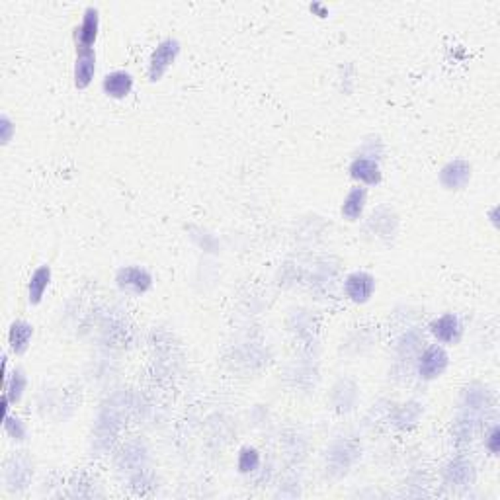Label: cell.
I'll use <instances>...</instances> for the list:
<instances>
[{
	"label": "cell",
	"mask_w": 500,
	"mask_h": 500,
	"mask_svg": "<svg viewBox=\"0 0 500 500\" xmlns=\"http://www.w3.org/2000/svg\"><path fill=\"white\" fill-rule=\"evenodd\" d=\"M178 53H180V43L176 40H165L158 43L157 50L151 55V65H149V77L153 82L165 77L170 65L176 61Z\"/></svg>",
	"instance_id": "cell-1"
},
{
	"label": "cell",
	"mask_w": 500,
	"mask_h": 500,
	"mask_svg": "<svg viewBox=\"0 0 500 500\" xmlns=\"http://www.w3.org/2000/svg\"><path fill=\"white\" fill-rule=\"evenodd\" d=\"M118 285L126 291L131 294H145L149 291V287L153 285V278L149 274L147 270L137 268V266H128V268H121L118 272Z\"/></svg>",
	"instance_id": "cell-2"
},
{
	"label": "cell",
	"mask_w": 500,
	"mask_h": 500,
	"mask_svg": "<svg viewBox=\"0 0 500 500\" xmlns=\"http://www.w3.org/2000/svg\"><path fill=\"white\" fill-rule=\"evenodd\" d=\"M448 368V354L444 352L440 346H430L426 352L422 354L418 372L422 379H436Z\"/></svg>",
	"instance_id": "cell-3"
},
{
	"label": "cell",
	"mask_w": 500,
	"mask_h": 500,
	"mask_svg": "<svg viewBox=\"0 0 500 500\" xmlns=\"http://www.w3.org/2000/svg\"><path fill=\"white\" fill-rule=\"evenodd\" d=\"M373 287H375V280L365 272H356L348 275L346 280V294L356 303H365L372 297Z\"/></svg>",
	"instance_id": "cell-4"
},
{
	"label": "cell",
	"mask_w": 500,
	"mask_h": 500,
	"mask_svg": "<svg viewBox=\"0 0 500 500\" xmlns=\"http://www.w3.org/2000/svg\"><path fill=\"white\" fill-rule=\"evenodd\" d=\"M471 178V167L465 160H453L450 165L441 168L440 182L448 190H460L463 188Z\"/></svg>",
	"instance_id": "cell-5"
},
{
	"label": "cell",
	"mask_w": 500,
	"mask_h": 500,
	"mask_svg": "<svg viewBox=\"0 0 500 500\" xmlns=\"http://www.w3.org/2000/svg\"><path fill=\"white\" fill-rule=\"evenodd\" d=\"M94 70H96V57L94 53L86 47H80L77 65H75V84L79 89H86L92 79H94Z\"/></svg>",
	"instance_id": "cell-6"
},
{
	"label": "cell",
	"mask_w": 500,
	"mask_h": 500,
	"mask_svg": "<svg viewBox=\"0 0 500 500\" xmlns=\"http://www.w3.org/2000/svg\"><path fill=\"white\" fill-rule=\"evenodd\" d=\"M432 334L440 340V342H455L461 334V324L455 315H444L440 319H436L430 324Z\"/></svg>",
	"instance_id": "cell-7"
},
{
	"label": "cell",
	"mask_w": 500,
	"mask_h": 500,
	"mask_svg": "<svg viewBox=\"0 0 500 500\" xmlns=\"http://www.w3.org/2000/svg\"><path fill=\"white\" fill-rule=\"evenodd\" d=\"M350 174L356 180H360L363 184H379L381 182V170H379V165L372 160V158H356L350 167Z\"/></svg>",
	"instance_id": "cell-8"
},
{
	"label": "cell",
	"mask_w": 500,
	"mask_h": 500,
	"mask_svg": "<svg viewBox=\"0 0 500 500\" xmlns=\"http://www.w3.org/2000/svg\"><path fill=\"white\" fill-rule=\"evenodd\" d=\"M475 479V469L469 461L455 460L451 461L446 469V483L451 487H465Z\"/></svg>",
	"instance_id": "cell-9"
},
{
	"label": "cell",
	"mask_w": 500,
	"mask_h": 500,
	"mask_svg": "<svg viewBox=\"0 0 500 500\" xmlns=\"http://www.w3.org/2000/svg\"><path fill=\"white\" fill-rule=\"evenodd\" d=\"M133 89V79L126 70H116L104 79V90L112 98H126Z\"/></svg>",
	"instance_id": "cell-10"
},
{
	"label": "cell",
	"mask_w": 500,
	"mask_h": 500,
	"mask_svg": "<svg viewBox=\"0 0 500 500\" xmlns=\"http://www.w3.org/2000/svg\"><path fill=\"white\" fill-rule=\"evenodd\" d=\"M98 10L96 8H89L84 12V20H82V26L79 30V41L80 47H86L90 50V45L96 41V36H98Z\"/></svg>",
	"instance_id": "cell-11"
},
{
	"label": "cell",
	"mask_w": 500,
	"mask_h": 500,
	"mask_svg": "<svg viewBox=\"0 0 500 500\" xmlns=\"http://www.w3.org/2000/svg\"><path fill=\"white\" fill-rule=\"evenodd\" d=\"M31 334H33V328L31 324L24 323V321H16L12 324L10 334H8V340H10V348L16 354L26 352L28 344L31 340Z\"/></svg>",
	"instance_id": "cell-12"
},
{
	"label": "cell",
	"mask_w": 500,
	"mask_h": 500,
	"mask_svg": "<svg viewBox=\"0 0 500 500\" xmlns=\"http://www.w3.org/2000/svg\"><path fill=\"white\" fill-rule=\"evenodd\" d=\"M363 206H365V190L363 188H354L352 192L346 196L342 204V215L348 221H356L362 215Z\"/></svg>",
	"instance_id": "cell-13"
},
{
	"label": "cell",
	"mask_w": 500,
	"mask_h": 500,
	"mask_svg": "<svg viewBox=\"0 0 500 500\" xmlns=\"http://www.w3.org/2000/svg\"><path fill=\"white\" fill-rule=\"evenodd\" d=\"M51 282V270L50 266H41L38 268L30 280V303L38 305L41 301V297L45 294L47 285Z\"/></svg>",
	"instance_id": "cell-14"
},
{
	"label": "cell",
	"mask_w": 500,
	"mask_h": 500,
	"mask_svg": "<svg viewBox=\"0 0 500 500\" xmlns=\"http://www.w3.org/2000/svg\"><path fill=\"white\" fill-rule=\"evenodd\" d=\"M26 467H30L26 460H22V457H14L10 461V465L6 467V479H8V485H10L12 489H22V487H26V483L30 479V473L31 471H24Z\"/></svg>",
	"instance_id": "cell-15"
},
{
	"label": "cell",
	"mask_w": 500,
	"mask_h": 500,
	"mask_svg": "<svg viewBox=\"0 0 500 500\" xmlns=\"http://www.w3.org/2000/svg\"><path fill=\"white\" fill-rule=\"evenodd\" d=\"M489 393L485 391V389H480V387H471L465 393V407H467V411L480 412L483 409L489 407Z\"/></svg>",
	"instance_id": "cell-16"
},
{
	"label": "cell",
	"mask_w": 500,
	"mask_h": 500,
	"mask_svg": "<svg viewBox=\"0 0 500 500\" xmlns=\"http://www.w3.org/2000/svg\"><path fill=\"white\" fill-rule=\"evenodd\" d=\"M26 389V375L22 370H16L6 383V399L8 402H18L22 399V393Z\"/></svg>",
	"instance_id": "cell-17"
},
{
	"label": "cell",
	"mask_w": 500,
	"mask_h": 500,
	"mask_svg": "<svg viewBox=\"0 0 500 500\" xmlns=\"http://www.w3.org/2000/svg\"><path fill=\"white\" fill-rule=\"evenodd\" d=\"M258 465H260L258 451L250 450V448H245V450L241 451V455H238V469L243 471V473H250V471H255Z\"/></svg>",
	"instance_id": "cell-18"
},
{
	"label": "cell",
	"mask_w": 500,
	"mask_h": 500,
	"mask_svg": "<svg viewBox=\"0 0 500 500\" xmlns=\"http://www.w3.org/2000/svg\"><path fill=\"white\" fill-rule=\"evenodd\" d=\"M4 430L10 434L14 440H24L26 438V428L18 418H14L10 414H6V422H4Z\"/></svg>",
	"instance_id": "cell-19"
},
{
	"label": "cell",
	"mask_w": 500,
	"mask_h": 500,
	"mask_svg": "<svg viewBox=\"0 0 500 500\" xmlns=\"http://www.w3.org/2000/svg\"><path fill=\"white\" fill-rule=\"evenodd\" d=\"M487 448H489L492 453H499L500 450V430L494 426L492 428V432H490V436H489V441H487Z\"/></svg>",
	"instance_id": "cell-20"
},
{
	"label": "cell",
	"mask_w": 500,
	"mask_h": 500,
	"mask_svg": "<svg viewBox=\"0 0 500 500\" xmlns=\"http://www.w3.org/2000/svg\"><path fill=\"white\" fill-rule=\"evenodd\" d=\"M12 123L8 118H2V143H8L10 141V133H12Z\"/></svg>",
	"instance_id": "cell-21"
}]
</instances>
